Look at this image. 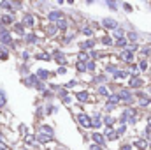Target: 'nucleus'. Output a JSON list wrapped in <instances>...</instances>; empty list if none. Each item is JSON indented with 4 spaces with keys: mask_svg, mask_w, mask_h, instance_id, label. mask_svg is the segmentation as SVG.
<instances>
[{
    "mask_svg": "<svg viewBox=\"0 0 151 150\" xmlns=\"http://www.w3.org/2000/svg\"><path fill=\"white\" fill-rule=\"evenodd\" d=\"M125 131H127V125H123V124H121V127H119V129L116 131V134H118V138H119V136H121V134H123Z\"/></svg>",
    "mask_w": 151,
    "mask_h": 150,
    "instance_id": "f704fd0d",
    "label": "nucleus"
},
{
    "mask_svg": "<svg viewBox=\"0 0 151 150\" xmlns=\"http://www.w3.org/2000/svg\"><path fill=\"white\" fill-rule=\"evenodd\" d=\"M91 138H93L95 145H100V147L104 145V134H100V133H97V131H95V133L91 134Z\"/></svg>",
    "mask_w": 151,
    "mask_h": 150,
    "instance_id": "6e6552de",
    "label": "nucleus"
},
{
    "mask_svg": "<svg viewBox=\"0 0 151 150\" xmlns=\"http://www.w3.org/2000/svg\"><path fill=\"white\" fill-rule=\"evenodd\" d=\"M121 150H132V145H123Z\"/></svg>",
    "mask_w": 151,
    "mask_h": 150,
    "instance_id": "3c124183",
    "label": "nucleus"
},
{
    "mask_svg": "<svg viewBox=\"0 0 151 150\" xmlns=\"http://www.w3.org/2000/svg\"><path fill=\"white\" fill-rule=\"evenodd\" d=\"M21 58H23V60H28V58H30L28 51H23V53H21Z\"/></svg>",
    "mask_w": 151,
    "mask_h": 150,
    "instance_id": "a18cd8bd",
    "label": "nucleus"
},
{
    "mask_svg": "<svg viewBox=\"0 0 151 150\" xmlns=\"http://www.w3.org/2000/svg\"><path fill=\"white\" fill-rule=\"evenodd\" d=\"M93 81H95V83H104V81H106V78H104V76H95V78H93Z\"/></svg>",
    "mask_w": 151,
    "mask_h": 150,
    "instance_id": "e433bc0d",
    "label": "nucleus"
},
{
    "mask_svg": "<svg viewBox=\"0 0 151 150\" xmlns=\"http://www.w3.org/2000/svg\"><path fill=\"white\" fill-rule=\"evenodd\" d=\"M128 39H130V41H137V39H139V36H137L135 32H130V34H128Z\"/></svg>",
    "mask_w": 151,
    "mask_h": 150,
    "instance_id": "58836bf2",
    "label": "nucleus"
},
{
    "mask_svg": "<svg viewBox=\"0 0 151 150\" xmlns=\"http://www.w3.org/2000/svg\"><path fill=\"white\" fill-rule=\"evenodd\" d=\"M65 73H67V67H60L58 69V74H65Z\"/></svg>",
    "mask_w": 151,
    "mask_h": 150,
    "instance_id": "09e8293b",
    "label": "nucleus"
},
{
    "mask_svg": "<svg viewBox=\"0 0 151 150\" xmlns=\"http://www.w3.org/2000/svg\"><path fill=\"white\" fill-rule=\"evenodd\" d=\"M76 83H77V81H70V83H67L65 87H67V88H72V87H76Z\"/></svg>",
    "mask_w": 151,
    "mask_h": 150,
    "instance_id": "8fccbe9b",
    "label": "nucleus"
},
{
    "mask_svg": "<svg viewBox=\"0 0 151 150\" xmlns=\"http://www.w3.org/2000/svg\"><path fill=\"white\" fill-rule=\"evenodd\" d=\"M102 125V118H100V115L97 113L93 118H91V122H90V127H93V129H99Z\"/></svg>",
    "mask_w": 151,
    "mask_h": 150,
    "instance_id": "423d86ee",
    "label": "nucleus"
},
{
    "mask_svg": "<svg viewBox=\"0 0 151 150\" xmlns=\"http://www.w3.org/2000/svg\"><path fill=\"white\" fill-rule=\"evenodd\" d=\"M107 7H109L111 11H118V9H116V2H107Z\"/></svg>",
    "mask_w": 151,
    "mask_h": 150,
    "instance_id": "79ce46f5",
    "label": "nucleus"
},
{
    "mask_svg": "<svg viewBox=\"0 0 151 150\" xmlns=\"http://www.w3.org/2000/svg\"><path fill=\"white\" fill-rule=\"evenodd\" d=\"M67 27H69V21L65 18H62L60 21H56V28L58 30H67Z\"/></svg>",
    "mask_w": 151,
    "mask_h": 150,
    "instance_id": "4468645a",
    "label": "nucleus"
},
{
    "mask_svg": "<svg viewBox=\"0 0 151 150\" xmlns=\"http://www.w3.org/2000/svg\"><path fill=\"white\" fill-rule=\"evenodd\" d=\"M79 60H81L83 64H86V60H88V53H84V51H81V53H79Z\"/></svg>",
    "mask_w": 151,
    "mask_h": 150,
    "instance_id": "7c9ffc66",
    "label": "nucleus"
},
{
    "mask_svg": "<svg viewBox=\"0 0 151 150\" xmlns=\"http://www.w3.org/2000/svg\"><path fill=\"white\" fill-rule=\"evenodd\" d=\"M77 122H79V125H83V127H90L91 118H90L86 113H81V115H77Z\"/></svg>",
    "mask_w": 151,
    "mask_h": 150,
    "instance_id": "7ed1b4c3",
    "label": "nucleus"
},
{
    "mask_svg": "<svg viewBox=\"0 0 151 150\" xmlns=\"http://www.w3.org/2000/svg\"><path fill=\"white\" fill-rule=\"evenodd\" d=\"M35 58H39V60H51V55H47V53H37Z\"/></svg>",
    "mask_w": 151,
    "mask_h": 150,
    "instance_id": "bb28decb",
    "label": "nucleus"
},
{
    "mask_svg": "<svg viewBox=\"0 0 151 150\" xmlns=\"http://www.w3.org/2000/svg\"><path fill=\"white\" fill-rule=\"evenodd\" d=\"M139 69H141V71H146V69H148V64H146V62L142 60V62L139 64Z\"/></svg>",
    "mask_w": 151,
    "mask_h": 150,
    "instance_id": "37998d69",
    "label": "nucleus"
},
{
    "mask_svg": "<svg viewBox=\"0 0 151 150\" xmlns=\"http://www.w3.org/2000/svg\"><path fill=\"white\" fill-rule=\"evenodd\" d=\"M95 46V41L93 39H90V41H84V42H81V50H91Z\"/></svg>",
    "mask_w": 151,
    "mask_h": 150,
    "instance_id": "f3484780",
    "label": "nucleus"
},
{
    "mask_svg": "<svg viewBox=\"0 0 151 150\" xmlns=\"http://www.w3.org/2000/svg\"><path fill=\"white\" fill-rule=\"evenodd\" d=\"M0 7H2L4 11H14V9H12V7H14L12 2H0Z\"/></svg>",
    "mask_w": 151,
    "mask_h": 150,
    "instance_id": "a211bd4d",
    "label": "nucleus"
},
{
    "mask_svg": "<svg viewBox=\"0 0 151 150\" xmlns=\"http://www.w3.org/2000/svg\"><path fill=\"white\" fill-rule=\"evenodd\" d=\"M83 34H84V36H91L93 32H91V28H90V27H84V28H83Z\"/></svg>",
    "mask_w": 151,
    "mask_h": 150,
    "instance_id": "4c0bfd02",
    "label": "nucleus"
},
{
    "mask_svg": "<svg viewBox=\"0 0 151 150\" xmlns=\"http://www.w3.org/2000/svg\"><path fill=\"white\" fill-rule=\"evenodd\" d=\"M118 97H119L121 103H127V104H130V103L134 101V95L130 94V90H121V92L118 94Z\"/></svg>",
    "mask_w": 151,
    "mask_h": 150,
    "instance_id": "f257e3e1",
    "label": "nucleus"
},
{
    "mask_svg": "<svg viewBox=\"0 0 151 150\" xmlns=\"http://www.w3.org/2000/svg\"><path fill=\"white\" fill-rule=\"evenodd\" d=\"M5 104H7V95L4 90H0V108H4Z\"/></svg>",
    "mask_w": 151,
    "mask_h": 150,
    "instance_id": "4be33fe9",
    "label": "nucleus"
},
{
    "mask_svg": "<svg viewBox=\"0 0 151 150\" xmlns=\"http://www.w3.org/2000/svg\"><path fill=\"white\" fill-rule=\"evenodd\" d=\"M25 42H27V44H37L39 37L35 34H27V36H25Z\"/></svg>",
    "mask_w": 151,
    "mask_h": 150,
    "instance_id": "9d476101",
    "label": "nucleus"
},
{
    "mask_svg": "<svg viewBox=\"0 0 151 150\" xmlns=\"http://www.w3.org/2000/svg\"><path fill=\"white\" fill-rule=\"evenodd\" d=\"M150 94H151V87H150Z\"/></svg>",
    "mask_w": 151,
    "mask_h": 150,
    "instance_id": "603ef678",
    "label": "nucleus"
},
{
    "mask_svg": "<svg viewBox=\"0 0 151 150\" xmlns=\"http://www.w3.org/2000/svg\"><path fill=\"white\" fill-rule=\"evenodd\" d=\"M134 145H135L137 149H141V150H144L146 147H148V143H146V140H137V141H135Z\"/></svg>",
    "mask_w": 151,
    "mask_h": 150,
    "instance_id": "5701e85b",
    "label": "nucleus"
},
{
    "mask_svg": "<svg viewBox=\"0 0 151 150\" xmlns=\"http://www.w3.org/2000/svg\"><path fill=\"white\" fill-rule=\"evenodd\" d=\"M77 71H86V64H83V62H77Z\"/></svg>",
    "mask_w": 151,
    "mask_h": 150,
    "instance_id": "c9c22d12",
    "label": "nucleus"
},
{
    "mask_svg": "<svg viewBox=\"0 0 151 150\" xmlns=\"http://www.w3.org/2000/svg\"><path fill=\"white\" fill-rule=\"evenodd\" d=\"M102 124H106L107 127H111V125H113V124H114V118H113V117H111V115H107V117L104 118V122H102Z\"/></svg>",
    "mask_w": 151,
    "mask_h": 150,
    "instance_id": "cd10ccee",
    "label": "nucleus"
},
{
    "mask_svg": "<svg viewBox=\"0 0 151 150\" xmlns=\"http://www.w3.org/2000/svg\"><path fill=\"white\" fill-rule=\"evenodd\" d=\"M123 9H125L127 12H132V5H130V4H123Z\"/></svg>",
    "mask_w": 151,
    "mask_h": 150,
    "instance_id": "c03bdc74",
    "label": "nucleus"
},
{
    "mask_svg": "<svg viewBox=\"0 0 151 150\" xmlns=\"http://www.w3.org/2000/svg\"><path fill=\"white\" fill-rule=\"evenodd\" d=\"M77 99H79V101H88V92H86V90L77 92Z\"/></svg>",
    "mask_w": 151,
    "mask_h": 150,
    "instance_id": "393cba45",
    "label": "nucleus"
},
{
    "mask_svg": "<svg viewBox=\"0 0 151 150\" xmlns=\"http://www.w3.org/2000/svg\"><path fill=\"white\" fill-rule=\"evenodd\" d=\"M40 133H44V134H49V136H53V129H51L49 125H40Z\"/></svg>",
    "mask_w": 151,
    "mask_h": 150,
    "instance_id": "b1692460",
    "label": "nucleus"
},
{
    "mask_svg": "<svg viewBox=\"0 0 151 150\" xmlns=\"http://www.w3.org/2000/svg\"><path fill=\"white\" fill-rule=\"evenodd\" d=\"M56 32H58V28H56V25H53V23L46 28V34H47V36H55Z\"/></svg>",
    "mask_w": 151,
    "mask_h": 150,
    "instance_id": "6ab92c4d",
    "label": "nucleus"
},
{
    "mask_svg": "<svg viewBox=\"0 0 151 150\" xmlns=\"http://www.w3.org/2000/svg\"><path fill=\"white\" fill-rule=\"evenodd\" d=\"M14 32H16V34H21V36H23V34H25V27H23L21 23H14Z\"/></svg>",
    "mask_w": 151,
    "mask_h": 150,
    "instance_id": "412c9836",
    "label": "nucleus"
},
{
    "mask_svg": "<svg viewBox=\"0 0 151 150\" xmlns=\"http://www.w3.org/2000/svg\"><path fill=\"white\" fill-rule=\"evenodd\" d=\"M53 57H55V60H56V62H60L62 66L65 64V55H63L62 51H55V53H53Z\"/></svg>",
    "mask_w": 151,
    "mask_h": 150,
    "instance_id": "2eb2a0df",
    "label": "nucleus"
},
{
    "mask_svg": "<svg viewBox=\"0 0 151 150\" xmlns=\"http://www.w3.org/2000/svg\"><path fill=\"white\" fill-rule=\"evenodd\" d=\"M63 18V14H62V11H51L49 14H47V20L51 21V23H56V21H60Z\"/></svg>",
    "mask_w": 151,
    "mask_h": 150,
    "instance_id": "f03ea898",
    "label": "nucleus"
},
{
    "mask_svg": "<svg viewBox=\"0 0 151 150\" xmlns=\"http://www.w3.org/2000/svg\"><path fill=\"white\" fill-rule=\"evenodd\" d=\"M21 25H23V27H34V25H35V16H32V14H25Z\"/></svg>",
    "mask_w": 151,
    "mask_h": 150,
    "instance_id": "20e7f679",
    "label": "nucleus"
},
{
    "mask_svg": "<svg viewBox=\"0 0 151 150\" xmlns=\"http://www.w3.org/2000/svg\"><path fill=\"white\" fill-rule=\"evenodd\" d=\"M95 67H97V64H95L93 60H90V62H86V69H88V71H95Z\"/></svg>",
    "mask_w": 151,
    "mask_h": 150,
    "instance_id": "c85d7f7f",
    "label": "nucleus"
},
{
    "mask_svg": "<svg viewBox=\"0 0 151 150\" xmlns=\"http://www.w3.org/2000/svg\"><path fill=\"white\" fill-rule=\"evenodd\" d=\"M121 58H123L125 62H132V58H134V53H132L130 50H123V51H121Z\"/></svg>",
    "mask_w": 151,
    "mask_h": 150,
    "instance_id": "9b49d317",
    "label": "nucleus"
},
{
    "mask_svg": "<svg viewBox=\"0 0 151 150\" xmlns=\"http://www.w3.org/2000/svg\"><path fill=\"white\" fill-rule=\"evenodd\" d=\"M7 58H9V48L0 44V60H7Z\"/></svg>",
    "mask_w": 151,
    "mask_h": 150,
    "instance_id": "f8f14e48",
    "label": "nucleus"
},
{
    "mask_svg": "<svg viewBox=\"0 0 151 150\" xmlns=\"http://www.w3.org/2000/svg\"><path fill=\"white\" fill-rule=\"evenodd\" d=\"M102 25H104L106 28H111V30H116V28H118V21H116V20H111V18H104V20H102Z\"/></svg>",
    "mask_w": 151,
    "mask_h": 150,
    "instance_id": "39448f33",
    "label": "nucleus"
},
{
    "mask_svg": "<svg viewBox=\"0 0 151 150\" xmlns=\"http://www.w3.org/2000/svg\"><path fill=\"white\" fill-rule=\"evenodd\" d=\"M106 71H107V73H113V74H116V66H113V64H109V66L106 67Z\"/></svg>",
    "mask_w": 151,
    "mask_h": 150,
    "instance_id": "72a5a7b5",
    "label": "nucleus"
},
{
    "mask_svg": "<svg viewBox=\"0 0 151 150\" xmlns=\"http://www.w3.org/2000/svg\"><path fill=\"white\" fill-rule=\"evenodd\" d=\"M0 23H2V27H5V25H11V23H14V18H12L11 14H4V16L0 18Z\"/></svg>",
    "mask_w": 151,
    "mask_h": 150,
    "instance_id": "1a4fd4ad",
    "label": "nucleus"
},
{
    "mask_svg": "<svg viewBox=\"0 0 151 150\" xmlns=\"http://www.w3.org/2000/svg\"><path fill=\"white\" fill-rule=\"evenodd\" d=\"M35 140H37V141H40V143H46V141H51V140H53V136L44 134V133H40V131H39L37 136H35Z\"/></svg>",
    "mask_w": 151,
    "mask_h": 150,
    "instance_id": "0eeeda50",
    "label": "nucleus"
},
{
    "mask_svg": "<svg viewBox=\"0 0 151 150\" xmlns=\"http://www.w3.org/2000/svg\"><path fill=\"white\" fill-rule=\"evenodd\" d=\"M150 136H151V134H150Z\"/></svg>",
    "mask_w": 151,
    "mask_h": 150,
    "instance_id": "6e6d98bb",
    "label": "nucleus"
},
{
    "mask_svg": "<svg viewBox=\"0 0 151 150\" xmlns=\"http://www.w3.org/2000/svg\"><path fill=\"white\" fill-rule=\"evenodd\" d=\"M116 37H125V32H123V30H121V28H116Z\"/></svg>",
    "mask_w": 151,
    "mask_h": 150,
    "instance_id": "ea45409f",
    "label": "nucleus"
},
{
    "mask_svg": "<svg viewBox=\"0 0 151 150\" xmlns=\"http://www.w3.org/2000/svg\"><path fill=\"white\" fill-rule=\"evenodd\" d=\"M106 138H107L109 141H114V140H118V134H116V131L109 129V131H107V134H106Z\"/></svg>",
    "mask_w": 151,
    "mask_h": 150,
    "instance_id": "aec40b11",
    "label": "nucleus"
},
{
    "mask_svg": "<svg viewBox=\"0 0 151 150\" xmlns=\"http://www.w3.org/2000/svg\"><path fill=\"white\" fill-rule=\"evenodd\" d=\"M128 73L127 71H116V74H114V79H121V78H127Z\"/></svg>",
    "mask_w": 151,
    "mask_h": 150,
    "instance_id": "a878e982",
    "label": "nucleus"
},
{
    "mask_svg": "<svg viewBox=\"0 0 151 150\" xmlns=\"http://www.w3.org/2000/svg\"><path fill=\"white\" fill-rule=\"evenodd\" d=\"M23 150H27V149H23Z\"/></svg>",
    "mask_w": 151,
    "mask_h": 150,
    "instance_id": "5fc2aeb1",
    "label": "nucleus"
},
{
    "mask_svg": "<svg viewBox=\"0 0 151 150\" xmlns=\"http://www.w3.org/2000/svg\"><path fill=\"white\" fill-rule=\"evenodd\" d=\"M150 150H151V145H150Z\"/></svg>",
    "mask_w": 151,
    "mask_h": 150,
    "instance_id": "864d4df0",
    "label": "nucleus"
},
{
    "mask_svg": "<svg viewBox=\"0 0 151 150\" xmlns=\"http://www.w3.org/2000/svg\"><path fill=\"white\" fill-rule=\"evenodd\" d=\"M150 53H151V50H150V48H144V50H142V57H148Z\"/></svg>",
    "mask_w": 151,
    "mask_h": 150,
    "instance_id": "49530a36",
    "label": "nucleus"
},
{
    "mask_svg": "<svg viewBox=\"0 0 151 150\" xmlns=\"http://www.w3.org/2000/svg\"><path fill=\"white\" fill-rule=\"evenodd\" d=\"M35 76L39 78V81H44V79H47V78H49V73H47L46 69H39Z\"/></svg>",
    "mask_w": 151,
    "mask_h": 150,
    "instance_id": "ddd939ff",
    "label": "nucleus"
},
{
    "mask_svg": "<svg viewBox=\"0 0 151 150\" xmlns=\"http://www.w3.org/2000/svg\"><path fill=\"white\" fill-rule=\"evenodd\" d=\"M116 46H119V48H123V46H127V39H125V37L118 39V41H116Z\"/></svg>",
    "mask_w": 151,
    "mask_h": 150,
    "instance_id": "2f4dec72",
    "label": "nucleus"
},
{
    "mask_svg": "<svg viewBox=\"0 0 151 150\" xmlns=\"http://www.w3.org/2000/svg\"><path fill=\"white\" fill-rule=\"evenodd\" d=\"M90 150H102V147H100V145H95V143H93V145L90 147Z\"/></svg>",
    "mask_w": 151,
    "mask_h": 150,
    "instance_id": "de8ad7c7",
    "label": "nucleus"
},
{
    "mask_svg": "<svg viewBox=\"0 0 151 150\" xmlns=\"http://www.w3.org/2000/svg\"><path fill=\"white\" fill-rule=\"evenodd\" d=\"M141 85H142V79H141L139 76H132V78H130V87H135V88H137V87H141Z\"/></svg>",
    "mask_w": 151,
    "mask_h": 150,
    "instance_id": "dca6fc26",
    "label": "nucleus"
},
{
    "mask_svg": "<svg viewBox=\"0 0 151 150\" xmlns=\"http://www.w3.org/2000/svg\"><path fill=\"white\" fill-rule=\"evenodd\" d=\"M97 94H99V95H104V97H106V95H109V94H107V90H106V87H99V88H97Z\"/></svg>",
    "mask_w": 151,
    "mask_h": 150,
    "instance_id": "c756f323",
    "label": "nucleus"
},
{
    "mask_svg": "<svg viewBox=\"0 0 151 150\" xmlns=\"http://www.w3.org/2000/svg\"><path fill=\"white\" fill-rule=\"evenodd\" d=\"M114 108H116V104H113V103H107V104H106V110H107V111H113Z\"/></svg>",
    "mask_w": 151,
    "mask_h": 150,
    "instance_id": "a19ab883",
    "label": "nucleus"
},
{
    "mask_svg": "<svg viewBox=\"0 0 151 150\" xmlns=\"http://www.w3.org/2000/svg\"><path fill=\"white\" fill-rule=\"evenodd\" d=\"M102 44H106V46H111V44H113V39L106 36V37H102Z\"/></svg>",
    "mask_w": 151,
    "mask_h": 150,
    "instance_id": "473e14b6",
    "label": "nucleus"
}]
</instances>
